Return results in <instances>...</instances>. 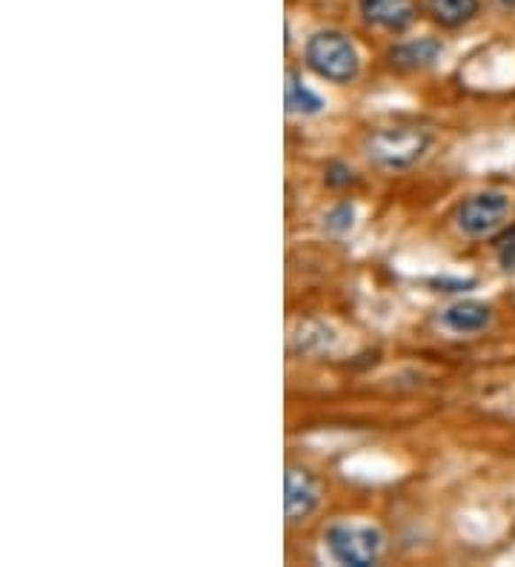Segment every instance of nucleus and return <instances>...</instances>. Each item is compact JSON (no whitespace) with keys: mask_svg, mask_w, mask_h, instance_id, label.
I'll list each match as a JSON object with an SVG mask.
<instances>
[{"mask_svg":"<svg viewBox=\"0 0 515 567\" xmlns=\"http://www.w3.org/2000/svg\"><path fill=\"white\" fill-rule=\"evenodd\" d=\"M444 52V46L435 38H419V41H404L392 50V64L410 72H421L435 66V60Z\"/></svg>","mask_w":515,"mask_h":567,"instance_id":"obj_9","label":"nucleus"},{"mask_svg":"<svg viewBox=\"0 0 515 567\" xmlns=\"http://www.w3.org/2000/svg\"><path fill=\"white\" fill-rule=\"evenodd\" d=\"M433 132L424 126H384L370 135V158L384 166L389 172H404L412 170L415 164H421L427 158V152L433 149Z\"/></svg>","mask_w":515,"mask_h":567,"instance_id":"obj_2","label":"nucleus"},{"mask_svg":"<svg viewBox=\"0 0 515 567\" xmlns=\"http://www.w3.org/2000/svg\"><path fill=\"white\" fill-rule=\"evenodd\" d=\"M355 180V172L350 170V166H343V164H333L329 166V175H327V184L329 187H350Z\"/></svg>","mask_w":515,"mask_h":567,"instance_id":"obj_13","label":"nucleus"},{"mask_svg":"<svg viewBox=\"0 0 515 567\" xmlns=\"http://www.w3.org/2000/svg\"><path fill=\"white\" fill-rule=\"evenodd\" d=\"M284 106H287L289 115L318 118V115H324L327 101L298 75V72H289L287 83H284Z\"/></svg>","mask_w":515,"mask_h":567,"instance_id":"obj_8","label":"nucleus"},{"mask_svg":"<svg viewBox=\"0 0 515 567\" xmlns=\"http://www.w3.org/2000/svg\"><path fill=\"white\" fill-rule=\"evenodd\" d=\"M441 330H447L452 335H478L493 327V307L475 298H461L452 301L438 316Z\"/></svg>","mask_w":515,"mask_h":567,"instance_id":"obj_6","label":"nucleus"},{"mask_svg":"<svg viewBox=\"0 0 515 567\" xmlns=\"http://www.w3.org/2000/svg\"><path fill=\"white\" fill-rule=\"evenodd\" d=\"M429 11H433V18L441 23V27H461V23H467L475 18L478 11V0H427Z\"/></svg>","mask_w":515,"mask_h":567,"instance_id":"obj_10","label":"nucleus"},{"mask_svg":"<svg viewBox=\"0 0 515 567\" xmlns=\"http://www.w3.org/2000/svg\"><path fill=\"white\" fill-rule=\"evenodd\" d=\"M352 226H355V207L350 201H341L327 212V229H329V233L347 235V233H352Z\"/></svg>","mask_w":515,"mask_h":567,"instance_id":"obj_11","label":"nucleus"},{"mask_svg":"<svg viewBox=\"0 0 515 567\" xmlns=\"http://www.w3.org/2000/svg\"><path fill=\"white\" fill-rule=\"evenodd\" d=\"M321 508V485L304 467H287L284 476V510L292 525L304 522Z\"/></svg>","mask_w":515,"mask_h":567,"instance_id":"obj_5","label":"nucleus"},{"mask_svg":"<svg viewBox=\"0 0 515 567\" xmlns=\"http://www.w3.org/2000/svg\"><path fill=\"white\" fill-rule=\"evenodd\" d=\"M496 258L501 264V270L515 275V226L504 229V233L496 238Z\"/></svg>","mask_w":515,"mask_h":567,"instance_id":"obj_12","label":"nucleus"},{"mask_svg":"<svg viewBox=\"0 0 515 567\" xmlns=\"http://www.w3.org/2000/svg\"><path fill=\"white\" fill-rule=\"evenodd\" d=\"M387 545L384 530L364 518H341L324 530V553L343 567H370L381 559Z\"/></svg>","mask_w":515,"mask_h":567,"instance_id":"obj_1","label":"nucleus"},{"mask_svg":"<svg viewBox=\"0 0 515 567\" xmlns=\"http://www.w3.org/2000/svg\"><path fill=\"white\" fill-rule=\"evenodd\" d=\"M306 64L329 83H352L361 75V52L347 34L335 29L315 32L306 41Z\"/></svg>","mask_w":515,"mask_h":567,"instance_id":"obj_3","label":"nucleus"},{"mask_svg":"<svg viewBox=\"0 0 515 567\" xmlns=\"http://www.w3.org/2000/svg\"><path fill=\"white\" fill-rule=\"evenodd\" d=\"M512 201L501 189H481L456 207V229L467 238H489L507 224Z\"/></svg>","mask_w":515,"mask_h":567,"instance_id":"obj_4","label":"nucleus"},{"mask_svg":"<svg viewBox=\"0 0 515 567\" xmlns=\"http://www.w3.org/2000/svg\"><path fill=\"white\" fill-rule=\"evenodd\" d=\"M361 18L375 29L404 32L415 20L412 0H358Z\"/></svg>","mask_w":515,"mask_h":567,"instance_id":"obj_7","label":"nucleus"}]
</instances>
